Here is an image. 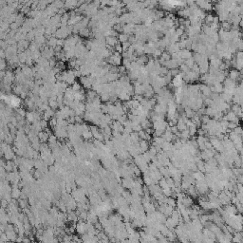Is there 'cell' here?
I'll use <instances>...</instances> for the list:
<instances>
[{"mask_svg": "<svg viewBox=\"0 0 243 243\" xmlns=\"http://www.w3.org/2000/svg\"><path fill=\"white\" fill-rule=\"evenodd\" d=\"M233 243H241L242 242V234L241 232H235L232 238Z\"/></svg>", "mask_w": 243, "mask_h": 243, "instance_id": "277c9868", "label": "cell"}, {"mask_svg": "<svg viewBox=\"0 0 243 243\" xmlns=\"http://www.w3.org/2000/svg\"><path fill=\"white\" fill-rule=\"evenodd\" d=\"M122 184L123 188L126 189H131L133 184H134V180L131 177H127V178H123V180L122 181Z\"/></svg>", "mask_w": 243, "mask_h": 243, "instance_id": "7a4b0ae2", "label": "cell"}, {"mask_svg": "<svg viewBox=\"0 0 243 243\" xmlns=\"http://www.w3.org/2000/svg\"><path fill=\"white\" fill-rule=\"evenodd\" d=\"M87 226H88V223L86 222V221H83V220H80L78 223L75 225V231L77 232V234L79 235H84L87 232Z\"/></svg>", "mask_w": 243, "mask_h": 243, "instance_id": "6da1fadb", "label": "cell"}, {"mask_svg": "<svg viewBox=\"0 0 243 243\" xmlns=\"http://www.w3.org/2000/svg\"><path fill=\"white\" fill-rule=\"evenodd\" d=\"M240 76L239 72L236 69H233V70H231V72H230V79L234 81V80H236L238 78V77Z\"/></svg>", "mask_w": 243, "mask_h": 243, "instance_id": "5b68a950", "label": "cell"}, {"mask_svg": "<svg viewBox=\"0 0 243 243\" xmlns=\"http://www.w3.org/2000/svg\"><path fill=\"white\" fill-rule=\"evenodd\" d=\"M82 136H83V138H84L85 140H90L92 139V133L90 132V130L88 129V130H86V131H84L82 133Z\"/></svg>", "mask_w": 243, "mask_h": 243, "instance_id": "8992f818", "label": "cell"}, {"mask_svg": "<svg viewBox=\"0 0 243 243\" xmlns=\"http://www.w3.org/2000/svg\"><path fill=\"white\" fill-rule=\"evenodd\" d=\"M11 198L13 199H19L20 196H21V190L18 188L17 185H14V188L11 189Z\"/></svg>", "mask_w": 243, "mask_h": 243, "instance_id": "3957f363", "label": "cell"}, {"mask_svg": "<svg viewBox=\"0 0 243 243\" xmlns=\"http://www.w3.org/2000/svg\"><path fill=\"white\" fill-rule=\"evenodd\" d=\"M32 243H36V242H32Z\"/></svg>", "mask_w": 243, "mask_h": 243, "instance_id": "9c48e42d", "label": "cell"}, {"mask_svg": "<svg viewBox=\"0 0 243 243\" xmlns=\"http://www.w3.org/2000/svg\"><path fill=\"white\" fill-rule=\"evenodd\" d=\"M19 205H20L21 208L26 209V208H27V201H26V199H19Z\"/></svg>", "mask_w": 243, "mask_h": 243, "instance_id": "ba28073f", "label": "cell"}, {"mask_svg": "<svg viewBox=\"0 0 243 243\" xmlns=\"http://www.w3.org/2000/svg\"><path fill=\"white\" fill-rule=\"evenodd\" d=\"M119 40L121 41V42H123V43L128 42V36H127L126 34H124V33L120 34V35H119Z\"/></svg>", "mask_w": 243, "mask_h": 243, "instance_id": "52a82bcc", "label": "cell"}, {"mask_svg": "<svg viewBox=\"0 0 243 243\" xmlns=\"http://www.w3.org/2000/svg\"><path fill=\"white\" fill-rule=\"evenodd\" d=\"M179 243H181V242H179Z\"/></svg>", "mask_w": 243, "mask_h": 243, "instance_id": "30bf717a", "label": "cell"}]
</instances>
